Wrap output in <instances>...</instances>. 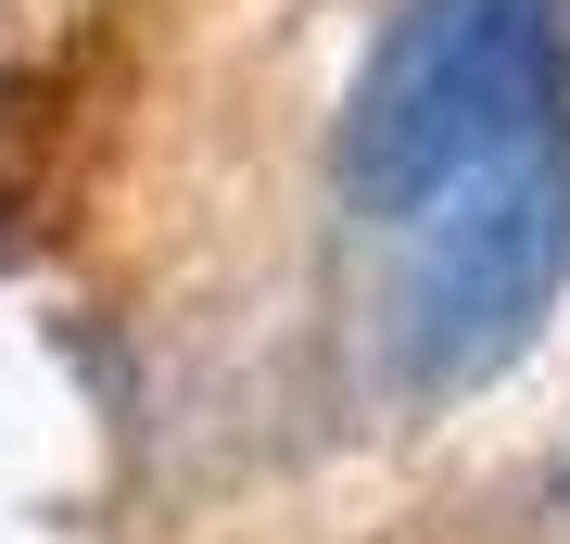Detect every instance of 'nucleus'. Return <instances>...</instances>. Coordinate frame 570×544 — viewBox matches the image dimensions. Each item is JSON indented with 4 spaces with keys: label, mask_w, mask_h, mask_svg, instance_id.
<instances>
[{
    "label": "nucleus",
    "mask_w": 570,
    "mask_h": 544,
    "mask_svg": "<svg viewBox=\"0 0 570 544\" xmlns=\"http://www.w3.org/2000/svg\"><path fill=\"white\" fill-rule=\"evenodd\" d=\"M343 190L419 393L494 380L570 291V0H393L343 101Z\"/></svg>",
    "instance_id": "f257e3e1"
}]
</instances>
